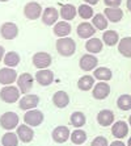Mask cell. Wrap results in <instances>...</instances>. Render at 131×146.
I'll list each match as a JSON object with an SVG mask.
<instances>
[{"instance_id":"1","label":"cell","mask_w":131,"mask_h":146,"mask_svg":"<svg viewBox=\"0 0 131 146\" xmlns=\"http://www.w3.org/2000/svg\"><path fill=\"white\" fill-rule=\"evenodd\" d=\"M57 50L63 57H71L76 50V44L71 37H61L57 40Z\"/></svg>"},{"instance_id":"2","label":"cell","mask_w":131,"mask_h":146,"mask_svg":"<svg viewBox=\"0 0 131 146\" xmlns=\"http://www.w3.org/2000/svg\"><path fill=\"white\" fill-rule=\"evenodd\" d=\"M20 88L18 87H14V86H4V88H1L0 91V99L3 100L4 103H8V104H12V103H16L17 100H20Z\"/></svg>"},{"instance_id":"3","label":"cell","mask_w":131,"mask_h":146,"mask_svg":"<svg viewBox=\"0 0 131 146\" xmlns=\"http://www.w3.org/2000/svg\"><path fill=\"white\" fill-rule=\"evenodd\" d=\"M18 116L14 112H5L0 116V125L5 130H12L18 126Z\"/></svg>"},{"instance_id":"4","label":"cell","mask_w":131,"mask_h":146,"mask_svg":"<svg viewBox=\"0 0 131 146\" xmlns=\"http://www.w3.org/2000/svg\"><path fill=\"white\" fill-rule=\"evenodd\" d=\"M24 121L29 126H39L43 121V113L38 109H29L25 112Z\"/></svg>"},{"instance_id":"5","label":"cell","mask_w":131,"mask_h":146,"mask_svg":"<svg viewBox=\"0 0 131 146\" xmlns=\"http://www.w3.org/2000/svg\"><path fill=\"white\" fill-rule=\"evenodd\" d=\"M34 79L36 78H33L29 72H22V74L18 76V79H17V87L20 88L21 94H24V95L29 94V91L33 88Z\"/></svg>"},{"instance_id":"6","label":"cell","mask_w":131,"mask_h":146,"mask_svg":"<svg viewBox=\"0 0 131 146\" xmlns=\"http://www.w3.org/2000/svg\"><path fill=\"white\" fill-rule=\"evenodd\" d=\"M18 79L17 72L13 67H4L0 70V84L11 86Z\"/></svg>"},{"instance_id":"7","label":"cell","mask_w":131,"mask_h":146,"mask_svg":"<svg viewBox=\"0 0 131 146\" xmlns=\"http://www.w3.org/2000/svg\"><path fill=\"white\" fill-rule=\"evenodd\" d=\"M24 15L29 20H37L38 17L42 16V7L41 4L36 3V1H30L24 7Z\"/></svg>"},{"instance_id":"8","label":"cell","mask_w":131,"mask_h":146,"mask_svg":"<svg viewBox=\"0 0 131 146\" xmlns=\"http://www.w3.org/2000/svg\"><path fill=\"white\" fill-rule=\"evenodd\" d=\"M39 104V98L37 95H32V94H26L18 100V107L22 111H29L33 109Z\"/></svg>"},{"instance_id":"9","label":"cell","mask_w":131,"mask_h":146,"mask_svg":"<svg viewBox=\"0 0 131 146\" xmlns=\"http://www.w3.org/2000/svg\"><path fill=\"white\" fill-rule=\"evenodd\" d=\"M0 34L4 40H14L18 36V27L14 23H4L0 28Z\"/></svg>"},{"instance_id":"10","label":"cell","mask_w":131,"mask_h":146,"mask_svg":"<svg viewBox=\"0 0 131 146\" xmlns=\"http://www.w3.org/2000/svg\"><path fill=\"white\" fill-rule=\"evenodd\" d=\"M33 65L37 68H47L51 65V55L45 51H38L33 55Z\"/></svg>"},{"instance_id":"11","label":"cell","mask_w":131,"mask_h":146,"mask_svg":"<svg viewBox=\"0 0 131 146\" xmlns=\"http://www.w3.org/2000/svg\"><path fill=\"white\" fill-rule=\"evenodd\" d=\"M110 94V86L106 83V82H98L97 84H94L93 91H92V95L94 99L97 100H104L106 99Z\"/></svg>"},{"instance_id":"12","label":"cell","mask_w":131,"mask_h":146,"mask_svg":"<svg viewBox=\"0 0 131 146\" xmlns=\"http://www.w3.org/2000/svg\"><path fill=\"white\" fill-rule=\"evenodd\" d=\"M36 80L41 86H50L54 82V72L49 68H41L36 74Z\"/></svg>"},{"instance_id":"13","label":"cell","mask_w":131,"mask_h":146,"mask_svg":"<svg viewBox=\"0 0 131 146\" xmlns=\"http://www.w3.org/2000/svg\"><path fill=\"white\" fill-rule=\"evenodd\" d=\"M51 137H53V139H54L57 143H64L66 141H68V138H71V133L67 126L61 125V126H57V128L53 130Z\"/></svg>"},{"instance_id":"14","label":"cell","mask_w":131,"mask_h":146,"mask_svg":"<svg viewBox=\"0 0 131 146\" xmlns=\"http://www.w3.org/2000/svg\"><path fill=\"white\" fill-rule=\"evenodd\" d=\"M97 65H98V59L91 53L84 54L80 58V67L84 71H92V70L97 67Z\"/></svg>"},{"instance_id":"15","label":"cell","mask_w":131,"mask_h":146,"mask_svg":"<svg viewBox=\"0 0 131 146\" xmlns=\"http://www.w3.org/2000/svg\"><path fill=\"white\" fill-rule=\"evenodd\" d=\"M58 16H61V13H58V9L54 7H47L42 12V21L45 25H54L58 21Z\"/></svg>"},{"instance_id":"16","label":"cell","mask_w":131,"mask_h":146,"mask_svg":"<svg viewBox=\"0 0 131 146\" xmlns=\"http://www.w3.org/2000/svg\"><path fill=\"white\" fill-rule=\"evenodd\" d=\"M111 134L118 139H122L128 134V124L126 121H117L111 126Z\"/></svg>"},{"instance_id":"17","label":"cell","mask_w":131,"mask_h":146,"mask_svg":"<svg viewBox=\"0 0 131 146\" xmlns=\"http://www.w3.org/2000/svg\"><path fill=\"white\" fill-rule=\"evenodd\" d=\"M17 136L24 143H29L34 137V132L32 129V126H29L28 124H24V125L17 126Z\"/></svg>"},{"instance_id":"18","label":"cell","mask_w":131,"mask_h":146,"mask_svg":"<svg viewBox=\"0 0 131 146\" xmlns=\"http://www.w3.org/2000/svg\"><path fill=\"white\" fill-rule=\"evenodd\" d=\"M96 33V28L93 24H89V23H81V24L77 25V36L80 38H92V36H94Z\"/></svg>"},{"instance_id":"19","label":"cell","mask_w":131,"mask_h":146,"mask_svg":"<svg viewBox=\"0 0 131 146\" xmlns=\"http://www.w3.org/2000/svg\"><path fill=\"white\" fill-rule=\"evenodd\" d=\"M53 103L57 108H66L70 104V96L66 91H57L53 95Z\"/></svg>"},{"instance_id":"20","label":"cell","mask_w":131,"mask_h":146,"mask_svg":"<svg viewBox=\"0 0 131 146\" xmlns=\"http://www.w3.org/2000/svg\"><path fill=\"white\" fill-rule=\"evenodd\" d=\"M97 122L101 126H110L114 122V113L110 109H102L97 115Z\"/></svg>"},{"instance_id":"21","label":"cell","mask_w":131,"mask_h":146,"mask_svg":"<svg viewBox=\"0 0 131 146\" xmlns=\"http://www.w3.org/2000/svg\"><path fill=\"white\" fill-rule=\"evenodd\" d=\"M71 25L68 24V21H58L54 24V34L57 37H68L71 33Z\"/></svg>"},{"instance_id":"22","label":"cell","mask_w":131,"mask_h":146,"mask_svg":"<svg viewBox=\"0 0 131 146\" xmlns=\"http://www.w3.org/2000/svg\"><path fill=\"white\" fill-rule=\"evenodd\" d=\"M102 48H104V41H101L100 38L92 37L85 42V49L91 54H97V53L102 51Z\"/></svg>"},{"instance_id":"23","label":"cell","mask_w":131,"mask_h":146,"mask_svg":"<svg viewBox=\"0 0 131 146\" xmlns=\"http://www.w3.org/2000/svg\"><path fill=\"white\" fill-rule=\"evenodd\" d=\"M59 13H61V17L63 19L64 21H71V20H74L75 17H76L77 9H76L75 5H72V4H64V5H62L61 7Z\"/></svg>"},{"instance_id":"24","label":"cell","mask_w":131,"mask_h":146,"mask_svg":"<svg viewBox=\"0 0 131 146\" xmlns=\"http://www.w3.org/2000/svg\"><path fill=\"white\" fill-rule=\"evenodd\" d=\"M104 15L106 16L110 23H118V21L122 20V17H123V12L119 7L118 8H111V7H106L104 11Z\"/></svg>"},{"instance_id":"25","label":"cell","mask_w":131,"mask_h":146,"mask_svg":"<svg viewBox=\"0 0 131 146\" xmlns=\"http://www.w3.org/2000/svg\"><path fill=\"white\" fill-rule=\"evenodd\" d=\"M118 51L123 57L131 58V37H123L118 42Z\"/></svg>"},{"instance_id":"26","label":"cell","mask_w":131,"mask_h":146,"mask_svg":"<svg viewBox=\"0 0 131 146\" xmlns=\"http://www.w3.org/2000/svg\"><path fill=\"white\" fill-rule=\"evenodd\" d=\"M93 76L97 79L98 82H108L111 79L113 72H111V70L108 67H97L93 72Z\"/></svg>"},{"instance_id":"27","label":"cell","mask_w":131,"mask_h":146,"mask_svg":"<svg viewBox=\"0 0 131 146\" xmlns=\"http://www.w3.org/2000/svg\"><path fill=\"white\" fill-rule=\"evenodd\" d=\"M94 76H91V75H84V76H81L77 82V87L79 90L81 91H89L91 88L94 87Z\"/></svg>"},{"instance_id":"28","label":"cell","mask_w":131,"mask_h":146,"mask_svg":"<svg viewBox=\"0 0 131 146\" xmlns=\"http://www.w3.org/2000/svg\"><path fill=\"white\" fill-rule=\"evenodd\" d=\"M102 41L108 46H114L119 42V36L115 31H105L102 34Z\"/></svg>"},{"instance_id":"29","label":"cell","mask_w":131,"mask_h":146,"mask_svg":"<svg viewBox=\"0 0 131 146\" xmlns=\"http://www.w3.org/2000/svg\"><path fill=\"white\" fill-rule=\"evenodd\" d=\"M108 21L109 20L106 19V16H105L104 13H97L92 17V24H93L94 28L98 29V31H105V29L108 28Z\"/></svg>"},{"instance_id":"30","label":"cell","mask_w":131,"mask_h":146,"mask_svg":"<svg viewBox=\"0 0 131 146\" xmlns=\"http://www.w3.org/2000/svg\"><path fill=\"white\" fill-rule=\"evenodd\" d=\"M4 63L7 67H16L18 63H20V55L16 51H8L4 55Z\"/></svg>"},{"instance_id":"31","label":"cell","mask_w":131,"mask_h":146,"mask_svg":"<svg viewBox=\"0 0 131 146\" xmlns=\"http://www.w3.org/2000/svg\"><path fill=\"white\" fill-rule=\"evenodd\" d=\"M18 136L16 133H12V132H8L5 133L3 137H1V145L3 146H18Z\"/></svg>"},{"instance_id":"32","label":"cell","mask_w":131,"mask_h":146,"mask_svg":"<svg viewBox=\"0 0 131 146\" xmlns=\"http://www.w3.org/2000/svg\"><path fill=\"white\" fill-rule=\"evenodd\" d=\"M71 125L75 126V128H81V126L85 125L87 119H85V115L83 112H74L70 117Z\"/></svg>"},{"instance_id":"33","label":"cell","mask_w":131,"mask_h":146,"mask_svg":"<svg viewBox=\"0 0 131 146\" xmlns=\"http://www.w3.org/2000/svg\"><path fill=\"white\" fill-rule=\"evenodd\" d=\"M71 141L74 142V145H83L87 141V133L81 130L80 128H77L76 130L71 133Z\"/></svg>"},{"instance_id":"34","label":"cell","mask_w":131,"mask_h":146,"mask_svg":"<svg viewBox=\"0 0 131 146\" xmlns=\"http://www.w3.org/2000/svg\"><path fill=\"white\" fill-rule=\"evenodd\" d=\"M77 12H79V16H80L81 19H84V20H89V19H92V17L94 16L92 5H89V4H87V3L81 4L80 7L77 8Z\"/></svg>"},{"instance_id":"35","label":"cell","mask_w":131,"mask_h":146,"mask_svg":"<svg viewBox=\"0 0 131 146\" xmlns=\"http://www.w3.org/2000/svg\"><path fill=\"white\" fill-rule=\"evenodd\" d=\"M117 107L121 111H128L131 109V95H121L119 98L117 99Z\"/></svg>"},{"instance_id":"36","label":"cell","mask_w":131,"mask_h":146,"mask_svg":"<svg viewBox=\"0 0 131 146\" xmlns=\"http://www.w3.org/2000/svg\"><path fill=\"white\" fill-rule=\"evenodd\" d=\"M91 146H109V143H108V139L105 138V137L98 136L92 141Z\"/></svg>"},{"instance_id":"37","label":"cell","mask_w":131,"mask_h":146,"mask_svg":"<svg viewBox=\"0 0 131 146\" xmlns=\"http://www.w3.org/2000/svg\"><path fill=\"white\" fill-rule=\"evenodd\" d=\"M104 3L106 4V7H111V8H118L121 5L122 0H104Z\"/></svg>"},{"instance_id":"38","label":"cell","mask_w":131,"mask_h":146,"mask_svg":"<svg viewBox=\"0 0 131 146\" xmlns=\"http://www.w3.org/2000/svg\"><path fill=\"white\" fill-rule=\"evenodd\" d=\"M109 146H126L122 141H114V142H111Z\"/></svg>"},{"instance_id":"39","label":"cell","mask_w":131,"mask_h":146,"mask_svg":"<svg viewBox=\"0 0 131 146\" xmlns=\"http://www.w3.org/2000/svg\"><path fill=\"white\" fill-rule=\"evenodd\" d=\"M4 55H5V51H4V48L0 46V62L4 59Z\"/></svg>"},{"instance_id":"40","label":"cell","mask_w":131,"mask_h":146,"mask_svg":"<svg viewBox=\"0 0 131 146\" xmlns=\"http://www.w3.org/2000/svg\"><path fill=\"white\" fill-rule=\"evenodd\" d=\"M87 4H89V5H94V4H97L100 0H84Z\"/></svg>"},{"instance_id":"41","label":"cell","mask_w":131,"mask_h":146,"mask_svg":"<svg viewBox=\"0 0 131 146\" xmlns=\"http://www.w3.org/2000/svg\"><path fill=\"white\" fill-rule=\"evenodd\" d=\"M126 5H127V9L131 12V0H127V1H126Z\"/></svg>"},{"instance_id":"42","label":"cell","mask_w":131,"mask_h":146,"mask_svg":"<svg viewBox=\"0 0 131 146\" xmlns=\"http://www.w3.org/2000/svg\"><path fill=\"white\" fill-rule=\"evenodd\" d=\"M127 146H131V137L128 138V141H127Z\"/></svg>"},{"instance_id":"43","label":"cell","mask_w":131,"mask_h":146,"mask_svg":"<svg viewBox=\"0 0 131 146\" xmlns=\"http://www.w3.org/2000/svg\"><path fill=\"white\" fill-rule=\"evenodd\" d=\"M128 124L131 125V115H130V117H128Z\"/></svg>"},{"instance_id":"44","label":"cell","mask_w":131,"mask_h":146,"mask_svg":"<svg viewBox=\"0 0 131 146\" xmlns=\"http://www.w3.org/2000/svg\"><path fill=\"white\" fill-rule=\"evenodd\" d=\"M0 1H3V3H5V1H8V0H0Z\"/></svg>"},{"instance_id":"45","label":"cell","mask_w":131,"mask_h":146,"mask_svg":"<svg viewBox=\"0 0 131 146\" xmlns=\"http://www.w3.org/2000/svg\"><path fill=\"white\" fill-rule=\"evenodd\" d=\"M75 146H80V145H75Z\"/></svg>"},{"instance_id":"46","label":"cell","mask_w":131,"mask_h":146,"mask_svg":"<svg viewBox=\"0 0 131 146\" xmlns=\"http://www.w3.org/2000/svg\"><path fill=\"white\" fill-rule=\"evenodd\" d=\"M130 78H131V75H130Z\"/></svg>"}]
</instances>
